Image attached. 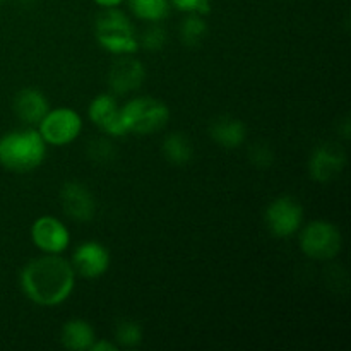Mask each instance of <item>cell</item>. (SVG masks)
<instances>
[{
  "instance_id": "6da1fadb",
  "label": "cell",
  "mask_w": 351,
  "mask_h": 351,
  "mask_svg": "<svg viewBox=\"0 0 351 351\" xmlns=\"http://www.w3.org/2000/svg\"><path fill=\"white\" fill-rule=\"evenodd\" d=\"M75 271L60 254H45L26 264L21 273L24 295L41 307H55L71 297Z\"/></svg>"
},
{
  "instance_id": "7a4b0ae2",
  "label": "cell",
  "mask_w": 351,
  "mask_h": 351,
  "mask_svg": "<svg viewBox=\"0 0 351 351\" xmlns=\"http://www.w3.org/2000/svg\"><path fill=\"white\" fill-rule=\"evenodd\" d=\"M47 154V143L33 129L14 130L0 137V165L10 171L26 173L40 167Z\"/></svg>"
},
{
  "instance_id": "3957f363",
  "label": "cell",
  "mask_w": 351,
  "mask_h": 351,
  "mask_svg": "<svg viewBox=\"0 0 351 351\" xmlns=\"http://www.w3.org/2000/svg\"><path fill=\"white\" fill-rule=\"evenodd\" d=\"M96 38L99 45L117 55H132L139 48L129 17L115 7L105 9L96 19Z\"/></svg>"
},
{
  "instance_id": "277c9868",
  "label": "cell",
  "mask_w": 351,
  "mask_h": 351,
  "mask_svg": "<svg viewBox=\"0 0 351 351\" xmlns=\"http://www.w3.org/2000/svg\"><path fill=\"white\" fill-rule=\"evenodd\" d=\"M122 119L127 134H154L163 129L170 119V110L163 101L151 96H139L122 106Z\"/></svg>"
},
{
  "instance_id": "5b68a950",
  "label": "cell",
  "mask_w": 351,
  "mask_h": 351,
  "mask_svg": "<svg viewBox=\"0 0 351 351\" xmlns=\"http://www.w3.org/2000/svg\"><path fill=\"white\" fill-rule=\"evenodd\" d=\"M300 249L311 259L329 261L341 249V233L329 221H312L302 230Z\"/></svg>"
},
{
  "instance_id": "8992f818",
  "label": "cell",
  "mask_w": 351,
  "mask_h": 351,
  "mask_svg": "<svg viewBox=\"0 0 351 351\" xmlns=\"http://www.w3.org/2000/svg\"><path fill=\"white\" fill-rule=\"evenodd\" d=\"M40 136L50 146H65L75 141L81 134L82 120L74 110L71 108H57L50 110L43 117L40 123Z\"/></svg>"
},
{
  "instance_id": "52a82bcc",
  "label": "cell",
  "mask_w": 351,
  "mask_h": 351,
  "mask_svg": "<svg viewBox=\"0 0 351 351\" xmlns=\"http://www.w3.org/2000/svg\"><path fill=\"white\" fill-rule=\"evenodd\" d=\"M304 209L293 197H280L271 202L266 209L267 230L274 237L287 239L300 230Z\"/></svg>"
},
{
  "instance_id": "ba28073f",
  "label": "cell",
  "mask_w": 351,
  "mask_h": 351,
  "mask_svg": "<svg viewBox=\"0 0 351 351\" xmlns=\"http://www.w3.org/2000/svg\"><path fill=\"white\" fill-rule=\"evenodd\" d=\"M346 165V154L336 144H322L315 147L308 161V173L315 182L328 184L339 177Z\"/></svg>"
},
{
  "instance_id": "9c48e42d",
  "label": "cell",
  "mask_w": 351,
  "mask_h": 351,
  "mask_svg": "<svg viewBox=\"0 0 351 351\" xmlns=\"http://www.w3.org/2000/svg\"><path fill=\"white\" fill-rule=\"evenodd\" d=\"M31 239L43 254H62L71 242V235L64 223L51 216H41L33 223Z\"/></svg>"
},
{
  "instance_id": "30bf717a",
  "label": "cell",
  "mask_w": 351,
  "mask_h": 351,
  "mask_svg": "<svg viewBox=\"0 0 351 351\" xmlns=\"http://www.w3.org/2000/svg\"><path fill=\"white\" fill-rule=\"evenodd\" d=\"M62 209L74 221H89L96 211V202L93 194L81 182H67L60 191Z\"/></svg>"
},
{
  "instance_id": "8fae6325",
  "label": "cell",
  "mask_w": 351,
  "mask_h": 351,
  "mask_svg": "<svg viewBox=\"0 0 351 351\" xmlns=\"http://www.w3.org/2000/svg\"><path fill=\"white\" fill-rule=\"evenodd\" d=\"M146 79V71L137 58L130 55H122L117 62H113L108 72V86L115 95H127L136 91L143 86Z\"/></svg>"
},
{
  "instance_id": "7c38bea8",
  "label": "cell",
  "mask_w": 351,
  "mask_h": 351,
  "mask_svg": "<svg viewBox=\"0 0 351 351\" xmlns=\"http://www.w3.org/2000/svg\"><path fill=\"white\" fill-rule=\"evenodd\" d=\"M89 119L93 120L98 129L106 132L108 136L122 137L127 134L122 119V108L117 105L115 96L99 95L93 99L89 106Z\"/></svg>"
},
{
  "instance_id": "4fadbf2b",
  "label": "cell",
  "mask_w": 351,
  "mask_h": 351,
  "mask_svg": "<svg viewBox=\"0 0 351 351\" xmlns=\"http://www.w3.org/2000/svg\"><path fill=\"white\" fill-rule=\"evenodd\" d=\"M72 267L82 278H99L108 271L110 254L103 245L96 242H84L74 250L71 261Z\"/></svg>"
},
{
  "instance_id": "5bb4252c",
  "label": "cell",
  "mask_w": 351,
  "mask_h": 351,
  "mask_svg": "<svg viewBox=\"0 0 351 351\" xmlns=\"http://www.w3.org/2000/svg\"><path fill=\"white\" fill-rule=\"evenodd\" d=\"M14 112L29 125H38L43 120V117L50 112V103L45 98L43 93L38 89H23L14 98Z\"/></svg>"
},
{
  "instance_id": "9a60e30c",
  "label": "cell",
  "mask_w": 351,
  "mask_h": 351,
  "mask_svg": "<svg viewBox=\"0 0 351 351\" xmlns=\"http://www.w3.org/2000/svg\"><path fill=\"white\" fill-rule=\"evenodd\" d=\"M209 136L221 147L235 149L245 141L247 127L245 123L233 117H219L209 127Z\"/></svg>"
},
{
  "instance_id": "2e32d148",
  "label": "cell",
  "mask_w": 351,
  "mask_h": 351,
  "mask_svg": "<svg viewBox=\"0 0 351 351\" xmlns=\"http://www.w3.org/2000/svg\"><path fill=\"white\" fill-rule=\"evenodd\" d=\"M95 339V329L82 319H72L62 328V345L67 350L88 351Z\"/></svg>"
},
{
  "instance_id": "e0dca14e",
  "label": "cell",
  "mask_w": 351,
  "mask_h": 351,
  "mask_svg": "<svg viewBox=\"0 0 351 351\" xmlns=\"http://www.w3.org/2000/svg\"><path fill=\"white\" fill-rule=\"evenodd\" d=\"M161 149H163V156L171 165H177V167H184V165L191 163L192 158H194L192 143L180 132H173L165 137Z\"/></svg>"
},
{
  "instance_id": "ac0fdd59",
  "label": "cell",
  "mask_w": 351,
  "mask_h": 351,
  "mask_svg": "<svg viewBox=\"0 0 351 351\" xmlns=\"http://www.w3.org/2000/svg\"><path fill=\"white\" fill-rule=\"evenodd\" d=\"M208 36V24L202 19V14L189 12L180 24V38L187 47H197Z\"/></svg>"
},
{
  "instance_id": "d6986e66",
  "label": "cell",
  "mask_w": 351,
  "mask_h": 351,
  "mask_svg": "<svg viewBox=\"0 0 351 351\" xmlns=\"http://www.w3.org/2000/svg\"><path fill=\"white\" fill-rule=\"evenodd\" d=\"M129 7L139 19L158 23L167 17L170 0H129Z\"/></svg>"
},
{
  "instance_id": "ffe728a7",
  "label": "cell",
  "mask_w": 351,
  "mask_h": 351,
  "mask_svg": "<svg viewBox=\"0 0 351 351\" xmlns=\"http://www.w3.org/2000/svg\"><path fill=\"white\" fill-rule=\"evenodd\" d=\"M115 339L123 348H136L143 341V328L139 322L130 319L120 321L115 328Z\"/></svg>"
},
{
  "instance_id": "44dd1931",
  "label": "cell",
  "mask_w": 351,
  "mask_h": 351,
  "mask_svg": "<svg viewBox=\"0 0 351 351\" xmlns=\"http://www.w3.org/2000/svg\"><path fill=\"white\" fill-rule=\"evenodd\" d=\"M139 45H143L146 50L149 51H158L165 47L167 43V31L161 26H149L141 36Z\"/></svg>"
},
{
  "instance_id": "7402d4cb",
  "label": "cell",
  "mask_w": 351,
  "mask_h": 351,
  "mask_svg": "<svg viewBox=\"0 0 351 351\" xmlns=\"http://www.w3.org/2000/svg\"><path fill=\"white\" fill-rule=\"evenodd\" d=\"M88 154L93 161H98V163H106V161L113 160L115 156V151L110 141L106 139H95L88 144Z\"/></svg>"
},
{
  "instance_id": "603a6c76",
  "label": "cell",
  "mask_w": 351,
  "mask_h": 351,
  "mask_svg": "<svg viewBox=\"0 0 351 351\" xmlns=\"http://www.w3.org/2000/svg\"><path fill=\"white\" fill-rule=\"evenodd\" d=\"M170 2L184 12L194 14H206L211 7V0H170Z\"/></svg>"
},
{
  "instance_id": "cb8c5ba5",
  "label": "cell",
  "mask_w": 351,
  "mask_h": 351,
  "mask_svg": "<svg viewBox=\"0 0 351 351\" xmlns=\"http://www.w3.org/2000/svg\"><path fill=\"white\" fill-rule=\"evenodd\" d=\"M249 158L256 167L261 168H266L273 163V153H271L269 147L266 146H254L252 149H250Z\"/></svg>"
},
{
  "instance_id": "d4e9b609",
  "label": "cell",
  "mask_w": 351,
  "mask_h": 351,
  "mask_svg": "<svg viewBox=\"0 0 351 351\" xmlns=\"http://www.w3.org/2000/svg\"><path fill=\"white\" fill-rule=\"evenodd\" d=\"M91 350L93 351H117V345H113V343L110 341H96L95 339Z\"/></svg>"
},
{
  "instance_id": "484cf974",
  "label": "cell",
  "mask_w": 351,
  "mask_h": 351,
  "mask_svg": "<svg viewBox=\"0 0 351 351\" xmlns=\"http://www.w3.org/2000/svg\"><path fill=\"white\" fill-rule=\"evenodd\" d=\"M95 2L98 3V5L105 7V9H110V7H117V5H119V3L122 2V0H95Z\"/></svg>"
},
{
  "instance_id": "4316f807",
  "label": "cell",
  "mask_w": 351,
  "mask_h": 351,
  "mask_svg": "<svg viewBox=\"0 0 351 351\" xmlns=\"http://www.w3.org/2000/svg\"><path fill=\"white\" fill-rule=\"evenodd\" d=\"M0 2H5V0H0Z\"/></svg>"
}]
</instances>
